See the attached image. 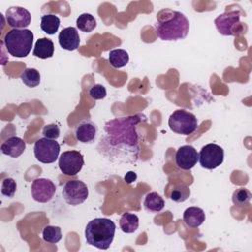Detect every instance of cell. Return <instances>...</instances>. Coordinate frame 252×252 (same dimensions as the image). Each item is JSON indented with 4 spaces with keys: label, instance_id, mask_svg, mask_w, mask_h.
<instances>
[{
    "label": "cell",
    "instance_id": "6da1fadb",
    "mask_svg": "<svg viewBox=\"0 0 252 252\" xmlns=\"http://www.w3.org/2000/svg\"><path fill=\"white\" fill-rule=\"evenodd\" d=\"M141 120L140 115H129L105 122L96 147L98 154L112 163H136L140 155L137 125Z\"/></svg>",
    "mask_w": 252,
    "mask_h": 252
},
{
    "label": "cell",
    "instance_id": "7a4b0ae2",
    "mask_svg": "<svg viewBox=\"0 0 252 252\" xmlns=\"http://www.w3.org/2000/svg\"><path fill=\"white\" fill-rule=\"evenodd\" d=\"M155 30L161 40L183 39L189 32V21L179 11L164 9L157 15Z\"/></svg>",
    "mask_w": 252,
    "mask_h": 252
},
{
    "label": "cell",
    "instance_id": "3957f363",
    "mask_svg": "<svg viewBox=\"0 0 252 252\" xmlns=\"http://www.w3.org/2000/svg\"><path fill=\"white\" fill-rule=\"evenodd\" d=\"M115 223L106 218H95L90 220L85 228V237L88 244L98 249L109 248L115 235Z\"/></svg>",
    "mask_w": 252,
    "mask_h": 252
},
{
    "label": "cell",
    "instance_id": "277c9868",
    "mask_svg": "<svg viewBox=\"0 0 252 252\" xmlns=\"http://www.w3.org/2000/svg\"><path fill=\"white\" fill-rule=\"evenodd\" d=\"M7 51L14 57H26L33 44V33L28 29H13L3 39Z\"/></svg>",
    "mask_w": 252,
    "mask_h": 252
},
{
    "label": "cell",
    "instance_id": "5b68a950",
    "mask_svg": "<svg viewBox=\"0 0 252 252\" xmlns=\"http://www.w3.org/2000/svg\"><path fill=\"white\" fill-rule=\"evenodd\" d=\"M168 126L174 133L187 136L195 132L198 127V120L192 112L185 109H177L170 114Z\"/></svg>",
    "mask_w": 252,
    "mask_h": 252
},
{
    "label": "cell",
    "instance_id": "8992f818",
    "mask_svg": "<svg viewBox=\"0 0 252 252\" xmlns=\"http://www.w3.org/2000/svg\"><path fill=\"white\" fill-rule=\"evenodd\" d=\"M219 32L222 35H238L244 32L240 22V14L237 11L225 12L215 20Z\"/></svg>",
    "mask_w": 252,
    "mask_h": 252
},
{
    "label": "cell",
    "instance_id": "52a82bcc",
    "mask_svg": "<svg viewBox=\"0 0 252 252\" xmlns=\"http://www.w3.org/2000/svg\"><path fill=\"white\" fill-rule=\"evenodd\" d=\"M62 196L68 205L78 206L88 199L89 189L81 180H69L63 186Z\"/></svg>",
    "mask_w": 252,
    "mask_h": 252
},
{
    "label": "cell",
    "instance_id": "ba28073f",
    "mask_svg": "<svg viewBox=\"0 0 252 252\" xmlns=\"http://www.w3.org/2000/svg\"><path fill=\"white\" fill-rule=\"evenodd\" d=\"M60 145L55 140L41 138L34 143L33 154L35 158L42 163H52L59 156Z\"/></svg>",
    "mask_w": 252,
    "mask_h": 252
},
{
    "label": "cell",
    "instance_id": "9c48e42d",
    "mask_svg": "<svg viewBox=\"0 0 252 252\" xmlns=\"http://www.w3.org/2000/svg\"><path fill=\"white\" fill-rule=\"evenodd\" d=\"M223 149L214 143L205 145L199 153V162L202 167L215 169L223 162Z\"/></svg>",
    "mask_w": 252,
    "mask_h": 252
},
{
    "label": "cell",
    "instance_id": "30bf717a",
    "mask_svg": "<svg viewBox=\"0 0 252 252\" xmlns=\"http://www.w3.org/2000/svg\"><path fill=\"white\" fill-rule=\"evenodd\" d=\"M85 161L83 155L76 150L63 152L58 158V166L65 175H76L83 168Z\"/></svg>",
    "mask_w": 252,
    "mask_h": 252
},
{
    "label": "cell",
    "instance_id": "8fae6325",
    "mask_svg": "<svg viewBox=\"0 0 252 252\" xmlns=\"http://www.w3.org/2000/svg\"><path fill=\"white\" fill-rule=\"evenodd\" d=\"M56 192L55 184L47 178H35L31 187L32 197L38 203L49 202Z\"/></svg>",
    "mask_w": 252,
    "mask_h": 252
},
{
    "label": "cell",
    "instance_id": "7c38bea8",
    "mask_svg": "<svg viewBox=\"0 0 252 252\" xmlns=\"http://www.w3.org/2000/svg\"><path fill=\"white\" fill-rule=\"evenodd\" d=\"M5 17L7 24L14 29H26L32 20L31 13L27 9L19 6L8 8Z\"/></svg>",
    "mask_w": 252,
    "mask_h": 252
},
{
    "label": "cell",
    "instance_id": "4fadbf2b",
    "mask_svg": "<svg viewBox=\"0 0 252 252\" xmlns=\"http://www.w3.org/2000/svg\"><path fill=\"white\" fill-rule=\"evenodd\" d=\"M199 159V154L197 150L191 145L181 146L175 154L176 165L184 170L193 168Z\"/></svg>",
    "mask_w": 252,
    "mask_h": 252
},
{
    "label": "cell",
    "instance_id": "5bb4252c",
    "mask_svg": "<svg viewBox=\"0 0 252 252\" xmlns=\"http://www.w3.org/2000/svg\"><path fill=\"white\" fill-rule=\"evenodd\" d=\"M58 42L65 50H76L80 45L79 32L74 27H67L60 32L58 35Z\"/></svg>",
    "mask_w": 252,
    "mask_h": 252
},
{
    "label": "cell",
    "instance_id": "9a60e30c",
    "mask_svg": "<svg viewBox=\"0 0 252 252\" xmlns=\"http://www.w3.org/2000/svg\"><path fill=\"white\" fill-rule=\"evenodd\" d=\"M97 133L96 125L91 120H83L79 123L75 130L76 139L84 144L92 143Z\"/></svg>",
    "mask_w": 252,
    "mask_h": 252
},
{
    "label": "cell",
    "instance_id": "2e32d148",
    "mask_svg": "<svg viewBox=\"0 0 252 252\" xmlns=\"http://www.w3.org/2000/svg\"><path fill=\"white\" fill-rule=\"evenodd\" d=\"M26 150V143L19 137H10L1 145V152L11 158H19Z\"/></svg>",
    "mask_w": 252,
    "mask_h": 252
},
{
    "label": "cell",
    "instance_id": "e0dca14e",
    "mask_svg": "<svg viewBox=\"0 0 252 252\" xmlns=\"http://www.w3.org/2000/svg\"><path fill=\"white\" fill-rule=\"evenodd\" d=\"M206 220L205 212L199 207H189L183 213V220L189 227L200 226Z\"/></svg>",
    "mask_w": 252,
    "mask_h": 252
},
{
    "label": "cell",
    "instance_id": "ac0fdd59",
    "mask_svg": "<svg viewBox=\"0 0 252 252\" xmlns=\"http://www.w3.org/2000/svg\"><path fill=\"white\" fill-rule=\"evenodd\" d=\"M53 53H54V44L51 39L46 37L37 39L33 48L34 56L41 59H46V58L52 57Z\"/></svg>",
    "mask_w": 252,
    "mask_h": 252
},
{
    "label": "cell",
    "instance_id": "d6986e66",
    "mask_svg": "<svg viewBox=\"0 0 252 252\" xmlns=\"http://www.w3.org/2000/svg\"><path fill=\"white\" fill-rule=\"evenodd\" d=\"M144 207L148 212L157 213L163 209L164 200L157 192H150L145 197Z\"/></svg>",
    "mask_w": 252,
    "mask_h": 252
},
{
    "label": "cell",
    "instance_id": "ffe728a7",
    "mask_svg": "<svg viewBox=\"0 0 252 252\" xmlns=\"http://www.w3.org/2000/svg\"><path fill=\"white\" fill-rule=\"evenodd\" d=\"M119 226L125 233H133L139 227V218L132 213H124L119 220Z\"/></svg>",
    "mask_w": 252,
    "mask_h": 252
},
{
    "label": "cell",
    "instance_id": "44dd1931",
    "mask_svg": "<svg viewBox=\"0 0 252 252\" xmlns=\"http://www.w3.org/2000/svg\"><path fill=\"white\" fill-rule=\"evenodd\" d=\"M60 26V19L53 14H46L41 16L40 28L47 34H54Z\"/></svg>",
    "mask_w": 252,
    "mask_h": 252
},
{
    "label": "cell",
    "instance_id": "7402d4cb",
    "mask_svg": "<svg viewBox=\"0 0 252 252\" xmlns=\"http://www.w3.org/2000/svg\"><path fill=\"white\" fill-rule=\"evenodd\" d=\"M108 60L113 68H122L129 62V54L124 49H113L109 52Z\"/></svg>",
    "mask_w": 252,
    "mask_h": 252
},
{
    "label": "cell",
    "instance_id": "603a6c76",
    "mask_svg": "<svg viewBox=\"0 0 252 252\" xmlns=\"http://www.w3.org/2000/svg\"><path fill=\"white\" fill-rule=\"evenodd\" d=\"M77 28L84 32H91L96 27V21L92 14H81L76 20Z\"/></svg>",
    "mask_w": 252,
    "mask_h": 252
},
{
    "label": "cell",
    "instance_id": "cb8c5ba5",
    "mask_svg": "<svg viewBox=\"0 0 252 252\" xmlns=\"http://www.w3.org/2000/svg\"><path fill=\"white\" fill-rule=\"evenodd\" d=\"M22 82L29 88H34L40 83V74L34 68H27L21 74Z\"/></svg>",
    "mask_w": 252,
    "mask_h": 252
},
{
    "label": "cell",
    "instance_id": "d4e9b609",
    "mask_svg": "<svg viewBox=\"0 0 252 252\" xmlns=\"http://www.w3.org/2000/svg\"><path fill=\"white\" fill-rule=\"evenodd\" d=\"M191 194L190 188L183 183L175 185L170 193V199L176 203H182L186 201Z\"/></svg>",
    "mask_w": 252,
    "mask_h": 252
},
{
    "label": "cell",
    "instance_id": "484cf974",
    "mask_svg": "<svg viewBox=\"0 0 252 252\" xmlns=\"http://www.w3.org/2000/svg\"><path fill=\"white\" fill-rule=\"evenodd\" d=\"M42 238L48 243H57L62 238L61 228L55 225H47L42 230Z\"/></svg>",
    "mask_w": 252,
    "mask_h": 252
},
{
    "label": "cell",
    "instance_id": "4316f807",
    "mask_svg": "<svg viewBox=\"0 0 252 252\" xmlns=\"http://www.w3.org/2000/svg\"><path fill=\"white\" fill-rule=\"evenodd\" d=\"M251 197H252V195L249 192V190H247L245 188H238L237 190H235L233 192L232 202L236 206L244 207V206L249 204V202L251 200Z\"/></svg>",
    "mask_w": 252,
    "mask_h": 252
},
{
    "label": "cell",
    "instance_id": "83f0119b",
    "mask_svg": "<svg viewBox=\"0 0 252 252\" xmlns=\"http://www.w3.org/2000/svg\"><path fill=\"white\" fill-rule=\"evenodd\" d=\"M16 191H17V183L13 178L7 177L2 181L1 193L3 196L12 198V197H14Z\"/></svg>",
    "mask_w": 252,
    "mask_h": 252
},
{
    "label": "cell",
    "instance_id": "f1b7e54d",
    "mask_svg": "<svg viewBox=\"0 0 252 252\" xmlns=\"http://www.w3.org/2000/svg\"><path fill=\"white\" fill-rule=\"evenodd\" d=\"M42 135L44 136V138L56 140L60 136V129H59L58 125L55 123L47 124L42 129Z\"/></svg>",
    "mask_w": 252,
    "mask_h": 252
},
{
    "label": "cell",
    "instance_id": "f546056e",
    "mask_svg": "<svg viewBox=\"0 0 252 252\" xmlns=\"http://www.w3.org/2000/svg\"><path fill=\"white\" fill-rule=\"evenodd\" d=\"M89 95L95 100L102 99L106 96V89L100 84H94L89 90Z\"/></svg>",
    "mask_w": 252,
    "mask_h": 252
},
{
    "label": "cell",
    "instance_id": "4dcf8cb0",
    "mask_svg": "<svg viewBox=\"0 0 252 252\" xmlns=\"http://www.w3.org/2000/svg\"><path fill=\"white\" fill-rule=\"evenodd\" d=\"M136 178H137V175H136V173L133 172V171L127 172V174H126L125 177H124L125 181H127V183H132L133 181L136 180Z\"/></svg>",
    "mask_w": 252,
    "mask_h": 252
}]
</instances>
